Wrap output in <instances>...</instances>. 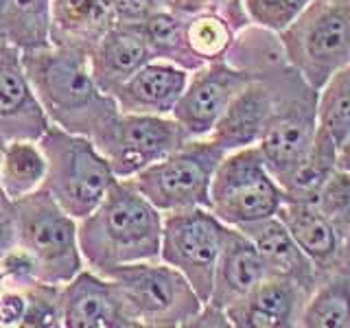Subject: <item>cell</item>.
<instances>
[{
    "label": "cell",
    "mask_w": 350,
    "mask_h": 328,
    "mask_svg": "<svg viewBox=\"0 0 350 328\" xmlns=\"http://www.w3.org/2000/svg\"><path fill=\"white\" fill-rule=\"evenodd\" d=\"M22 59L51 125L94 140L118 116L114 96L94 79L88 53L51 44L22 53Z\"/></svg>",
    "instance_id": "6da1fadb"
},
{
    "label": "cell",
    "mask_w": 350,
    "mask_h": 328,
    "mask_svg": "<svg viewBox=\"0 0 350 328\" xmlns=\"http://www.w3.org/2000/svg\"><path fill=\"white\" fill-rule=\"evenodd\" d=\"M164 215L134 180H114L94 210L79 219L83 265L96 273L142 260H160Z\"/></svg>",
    "instance_id": "7a4b0ae2"
},
{
    "label": "cell",
    "mask_w": 350,
    "mask_h": 328,
    "mask_svg": "<svg viewBox=\"0 0 350 328\" xmlns=\"http://www.w3.org/2000/svg\"><path fill=\"white\" fill-rule=\"evenodd\" d=\"M112 280L125 315L136 328H182L200 313L202 298L164 260H142L101 273Z\"/></svg>",
    "instance_id": "3957f363"
},
{
    "label": "cell",
    "mask_w": 350,
    "mask_h": 328,
    "mask_svg": "<svg viewBox=\"0 0 350 328\" xmlns=\"http://www.w3.org/2000/svg\"><path fill=\"white\" fill-rule=\"evenodd\" d=\"M46 158V189L53 200L77 221L101 204L116 175L90 138L51 125L38 140Z\"/></svg>",
    "instance_id": "277c9868"
},
{
    "label": "cell",
    "mask_w": 350,
    "mask_h": 328,
    "mask_svg": "<svg viewBox=\"0 0 350 328\" xmlns=\"http://www.w3.org/2000/svg\"><path fill=\"white\" fill-rule=\"evenodd\" d=\"M18 245L38 265V278L66 284L85 265L79 249V221L53 200L46 189H38L11 202Z\"/></svg>",
    "instance_id": "5b68a950"
},
{
    "label": "cell",
    "mask_w": 350,
    "mask_h": 328,
    "mask_svg": "<svg viewBox=\"0 0 350 328\" xmlns=\"http://www.w3.org/2000/svg\"><path fill=\"white\" fill-rule=\"evenodd\" d=\"M291 68L313 90L350 64V0H313L280 33Z\"/></svg>",
    "instance_id": "8992f818"
},
{
    "label": "cell",
    "mask_w": 350,
    "mask_h": 328,
    "mask_svg": "<svg viewBox=\"0 0 350 328\" xmlns=\"http://www.w3.org/2000/svg\"><path fill=\"white\" fill-rule=\"evenodd\" d=\"M276 107L256 147L276 182L282 184L311 149L320 120L317 90L291 68V64L276 72Z\"/></svg>",
    "instance_id": "52a82bcc"
},
{
    "label": "cell",
    "mask_w": 350,
    "mask_h": 328,
    "mask_svg": "<svg viewBox=\"0 0 350 328\" xmlns=\"http://www.w3.org/2000/svg\"><path fill=\"white\" fill-rule=\"evenodd\" d=\"M224 156L211 138H191L131 180L162 215L208 208L213 175Z\"/></svg>",
    "instance_id": "ba28073f"
},
{
    "label": "cell",
    "mask_w": 350,
    "mask_h": 328,
    "mask_svg": "<svg viewBox=\"0 0 350 328\" xmlns=\"http://www.w3.org/2000/svg\"><path fill=\"white\" fill-rule=\"evenodd\" d=\"M282 200V186L267 169L258 147H245L226 153L219 162L208 210L230 228H243L276 217Z\"/></svg>",
    "instance_id": "9c48e42d"
},
{
    "label": "cell",
    "mask_w": 350,
    "mask_h": 328,
    "mask_svg": "<svg viewBox=\"0 0 350 328\" xmlns=\"http://www.w3.org/2000/svg\"><path fill=\"white\" fill-rule=\"evenodd\" d=\"M226 232L228 226L219 221L208 208L164 215L160 260L178 269L191 282L202 302L211 298Z\"/></svg>",
    "instance_id": "30bf717a"
},
{
    "label": "cell",
    "mask_w": 350,
    "mask_h": 328,
    "mask_svg": "<svg viewBox=\"0 0 350 328\" xmlns=\"http://www.w3.org/2000/svg\"><path fill=\"white\" fill-rule=\"evenodd\" d=\"M184 140V131L173 116L118 112L92 142L118 180H131L153 162L167 158Z\"/></svg>",
    "instance_id": "8fae6325"
},
{
    "label": "cell",
    "mask_w": 350,
    "mask_h": 328,
    "mask_svg": "<svg viewBox=\"0 0 350 328\" xmlns=\"http://www.w3.org/2000/svg\"><path fill=\"white\" fill-rule=\"evenodd\" d=\"M250 79L252 74L234 68L226 59L208 62L193 70L171 114L182 127L186 140L211 136L230 101Z\"/></svg>",
    "instance_id": "7c38bea8"
},
{
    "label": "cell",
    "mask_w": 350,
    "mask_h": 328,
    "mask_svg": "<svg viewBox=\"0 0 350 328\" xmlns=\"http://www.w3.org/2000/svg\"><path fill=\"white\" fill-rule=\"evenodd\" d=\"M51 127L22 59V51L0 33V134L5 140H40Z\"/></svg>",
    "instance_id": "4fadbf2b"
},
{
    "label": "cell",
    "mask_w": 350,
    "mask_h": 328,
    "mask_svg": "<svg viewBox=\"0 0 350 328\" xmlns=\"http://www.w3.org/2000/svg\"><path fill=\"white\" fill-rule=\"evenodd\" d=\"M280 68L254 74L230 101L213 134L208 136L226 153L258 145L276 107V72Z\"/></svg>",
    "instance_id": "5bb4252c"
},
{
    "label": "cell",
    "mask_w": 350,
    "mask_h": 328,
    "mask_svg": "<svg viewBox=\"0 0 350 328\" xmlns=\"http://www.w3.org/2000/svg\"><path fill=\"white\" fill-rule=\"evenodd\" d=\"M306 293L293 280L265 276L245 298L228 306L226 315L234 328H300Z\"/></svg>",
    "instance_id": "9a60e30c"
},
{
    "label": "cell",
    "mask_w": 350,
    "mask_h": 328,
    "mask_svg": "<svg viewBox=\"0 0 350 328\" xmlns=\"http://www.w3.org/2000/svg\"><path fill=\"white\" fill-rule=\"evenodd\" d=\"M66 328H136L125 315L112 280L83 267L62 287Z\"/></svg>",
    "instance_id": "2e32d148"
},
{
    "label": "cell",
    "mask_w": 350,
    "mask_h": 328,
    "mask_svg": "<svg viewBox=\"0 0 350 328\" xmlns=\"http://www.w3.org/2000/svg\"><path fill=\"white\" fill-rule=\"evenodd\" d=\"M189 70L171 62L151 59L114 92V101L125 114L171 116L189 81Z\"/></svg>",
    "instance_id": "e0dca14e"
},
{
    "label": "cell",
    "mask_w": 350,
    "mask_h": 328,
    "mask_svg": "<svg viewBox=\"0 0 350 328\" xmlns=\"http://www.w3.org/2000/svg\"><path fill=\"white\" fill-rule=\"evenodd\" d=\"M153 59L142 25L114 22L90 53V68L103 92L114 96L131 74Z\"/></svg>",
    "instance_id": "ac0fdd59"
},
{
    "label": "cell",
    "mask_w": 350,
    "mask_h": 328,
    "mask_svg": "<svg viewBox=\"0 0 350 328\" xmlns=\"http://www.w3.org/2000/svg\"><path fill=\"white\" fill-rule=\"evenodd\" d=\"M241 230L252 243H254L262 265L267 269V276H278L293 280L295 284L311 295L315 284L324 276L315 269V265L304 256V251L289 234V230L282 226L278 217H267L250 226L237 228Z\"/></svg>",
    "instance_id": "d6986e66"
},
{
    "label": "cell",
    "mask_w": 350,
    "mask_h": 328,
    "mask_svg": "<svg viewBox=\"0 0 350 328\" xmlns=\"http://www.w3.org/2000/svg\"><path fill=\"white\" fill-rule=\"evenodd\" d=\"M276 217L304 251L315 269L326 276L342 262V232L315 204L295 202L284 197Z\"/></svg>",
    "instance_id": "ffe728a7"
},
{
    "label": "cell",
    "mask_w": 350,
    "mask_h": 328,
    "mask_svg": "<svg viewBox=\"0 0 350 328\" xmlns=\"http://www.w3.org/2000/svg\"><path fill=\"white\" fill-rule=\"evenodd\" d=\"M265 276L267 269L262 265L254 243L241 230L228 226L213 278V291L206 302L226 311L228 306L245 298Z\"/></svg>",
    "instance_id": "44dd1931"
},
{
    "label": "cell",
    "mask_w": 350,
    "mask_h": 328,
    "mask_svg": "<svg viewBox=\"0 0 350 328\" xmlns=\"http://www.w3.org/2000/svg\"><path fill=\"white\" fill-rule=\"evenodd\" d=\"M114 25L109 0H51L49 42L90 55Z\"/></svg>",
    "instance_id": "7402d4cb"
},
{
    "label": "cell",
    "mask_w": 350,
    "mask_h": 328,
    "mask_svg": "<svg viewBox=\"0 0 350 328\" xmlns=\"http://www.w3.org/2000/svg\"><path fill=\"white\" fill-rule=\"evenodd\" d=\"M337 140L326 129L317 127V134L311 149L304 153V158L295 167L289 178L280 186L287 200L315 204L326 182L337 171Z\"/></svg>",
    "instance_id": "603a6c76"
},
{
    "label": "cell",
    "mask_w": 350,
    "mask_h": 328,
    "mask_svg": "<svg viewBox=\"0 0 350 328\" xmlns=\"http://www.w3.org/2000/svg\"><path fill=\"white\" fill-rule=\"evenodd\" d=\"M300 328H350V265H339L315 284L302 309Z\"/></svg>",
    "instance_id": "cb8c5ba5"
},
{
    "label": "cell",
    "mask_w": 350,
    "mask_h": 328,
    "mask_svg": "<svg viewBox=\"0 0 350 328\" xmlns=\"http://www.w3.org/2000/svg\"><path fill=\"white\" fill-rule=\"evenodd\" d=\"M46 178V158L38 140H7L0 153V184L16 202L33 191L42 189Z\"/></svg>",
    "instance_id": "d4e9b609"
},
{
    "label": "cell",
    "mask_w": 350,
    "mask_h": 328,
    "mask_svg": "<svg viewBox=\"0 0 350 328\" xmlns=\"http://www.w3.org/2000/svg\"><path fill=\"white\" fill-rule=\"evenodd\" d=\"M51 0H5L0 33L22 53L51 46Z\"/></svg>",
    "instance_id": "484cf974"
},
{
    "label": "cell",
    "mask_w": 350,
    "mask_h": 328,
    "mask_svg": "<svg viewBox=\"0 0 350 328\" xmlns=\"http://www.w3.org/2000/svg\"><path fill=\"white\" fill-rule=\"evenodd\" d=\"M226 62L252 77L289 64L280 42V33L256 27L252 22L237 33L232 46L226 55Z\"/></svg>",
    "instance_id": "4316f807"
},
{
    "label": "cell",
    "mask_w": 350,
    "mask_h": 328,
    "mask_svg": "<svg viewBox=\"0 0 350 328\" xmlns=\"http://www.w3.org/2000/svg\"><path fill=\"white\" fill-rule=\"evenodd\" d=\"M142 31H145L147 42L153 59L171 62L180 66L184 70H197L200 66L195 64L191 53L186 51L184 44V29H182V14L178 9H162L158 14H153L145 22H140Z\"/></svg>",
    "instance_id": "83f0119b"
},
{
    "label": "cell",
    "mask_w": 350,
    "mask_h": 328,
    "mask_svg": "<svg viewBox=\"0 0 350 328\" xmlns=\"http://www.w3.org/2000/svg\"><path fill=\"white\" fill-rule=\"evenodd\" d=\"M317 120L337 145L350 134V64L317 90Z\"/></svg>",
    "instance_id": "f1b7e54d"
},
{
    "label": "cell",
    "mask_w": 350,
    "mask_h": 328,
    "mask_svg": "<svg viewBox=\"0 0 350 328\" xmlns=\"http://www.w3.org/2000/svg\"><path fill=\"white\" fill-rule=\"evenodd\" d=\"M62 287L64 284H51L42 280L22 287L27 295V311L20 328H62Z\"/></svg>",
    "instance_id": "f546056e"
},
{
    "label": "cell",
    "mask_w": 350,
    "mask_h": 328,
    "mask_svg": "<svg viewBox=\"0 0 350 328\" xmlns=\"http://www.w3.org/2000/svg\"><path fill=\"white\" fill-rule=\"evenodd\" d=\"M313 0H243L245 16L252 25L282 33Z\"/></svg>",
    "instance_id": "4dcf8cb0"
},
{
    "label": "cell",
    "mask_w": 350,
    "mask_h": 328,
    "mask_svg": "<svg viewBox=\"0 0 350 328\" xmlns=\"http://www.w3.org/2000/svg\"><path fill=\"white\" fill-rule=\"evenodd\" d=\"M315 206L331 219L337 230L344 232L350 226V173L346 169H339L333 173V178L326 182Z\"/></svg>",
    "instance_id": "1f68e13d"
},
{
    "label": "cell",
    "mask_w": 350,
    "mask_h": 328,
    "mask_svg": "<svg viewBox=\"0 0 350 328\" xmlns=\"http://www.w3.org/2000/svg\"><path fill=\"white\" fill-rule=\"evenodd\" d=\"M171 5L173 0H109L114 22H125V25H140Z\"/></svg>",
    "instance_id": "d6a6232c"
},
{
    "label": "cell",
    "mask_w": 350,
    "mask_h": 328,
    "mask_svg": "<svg viewBox=\"0 0 350 328\" xmlns=\"http://www.w3.org/2000/svg\"><path fill=\"white\" fill-rule=\"evenodd\" d=\"M27 311V295L22 287L0 282V328H20Z\"/></svg>",
    "instance_id": "836d02e7"
},
{
    "label": "cell",
    "mask_w": 350,
    "mask_h": 328,
    "mask_svg": "<svg viewBox=\"0 0 350 328\" xmlns=\"http://www.w3.org/2000/svg\"><path fill=\"white\" fill-rule=\"evenodd\" d=\"M228 326H230V320L226 311L211 302H204L200 313L193 317L186 328H228Z\"/></svg>",
    "instance_id": "e575fe53"
},
{
    "label": "cell",
    "mask_w": 350,
    "mask_h": 328,
    "mask_svg": "<svg viewBox=\"0 0 350 328\" xmlns=\"http://www.w3.org/2000/svg\"><path fill=\"white\" fill-rule=\"evenodd\" d=\"M18 236H16V221L9 208H0V260H3L11 249L16 247Z\"/></svg>",
    "instance_id": "d590c367"
},
{
    "label": "cell",
    "mask_w": 350,
    "mask_h": 328,
    "mask_svg": "<svg viewBox=\"0 0 350 328\" xmlns=\"http://www.w3.org/2000/svg\"><path fill=\"white\" fill-rule=\"evenodd\" d=\"M337 167L339 169H350V134L339 142L337 149Z\"/></svg>",
    "instance_id": "8d00e7d4"
},
{
    "label": "cell",
    "mask_w": 350,
    "mask_h": 328,
    "mask_svg": "<svg viewBox=\"0 0 350 328\" xmlns=\"http://www.w3.org/2000/svg\"><path fill=\"white\" fill-rule=\"evenodd\" d=\"M342 262L344 265H350V226L342 236Z\"/></svg>",
    "instance_id": "74e56055"
},
{
    "label": "cell",
    "mask_w": 350,
    "mask_h": 328,
    "mask_svg": "<svg viewBox=\"0 0 350 328\" xmlns=\"http://www.w3.org/2000/svg\"><path fill=\"white\" fill-rule=\"evenodd\" d=\"M9 206H11V202H9L5 189H3V184H0V208H9Z\"/></svg>",
    "instance_id": "f35d334b"
},
{
    "label": "cell",
    "mask_w": 350,
    "mask_h": 328,
    "mask_svg": "<svg viewBox=\"0 0 350 328\" xmlns=\"http://www.w3.org/2000/svg\"><path fill=\"white\" fill-rule=\"evenodd\" d=\"M193 3H202V5H219V3H226V0H193Z\"/></svg>",
    "instance_id": "ab89813d"
},
{
    "label": "cell",
    "mask_w": 350,
    "mask_h": 328,
    "mask_svg": "<svg viewBox=\"0 0 350 328\" xmlns=\"http://www.w3.org/2000/svg\"><path fill=\"white\" fill-rule=\"evenodd\" d=\"M5 145H7V140H5V136H3V134H0V153H3Z\"/></svg>",
    "instance_id": "60d3db41"
},
{
    "label": "cell",
    "mask_w": 350,
    "mask_h": 328,
    "mask_svg": "<svg viewBox=\"0 0 350 328\" xmlns=\"http://www.w3.org/2000/svg\"><path fill=\"white\" fill-rule=\"evenodd\" d=\"M3 14H5V0H0V20H3Z\"/></svg>",
    "instance_id": "b9f144b4"
}]
</instances>
